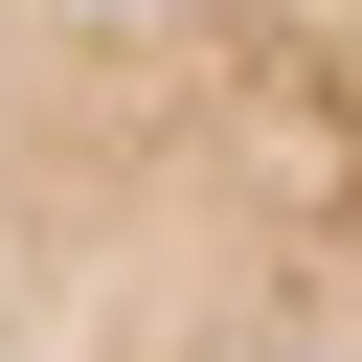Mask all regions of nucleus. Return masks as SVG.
Returning a JSON list of instances; mask_svg holds the SVG:
<instances>
[]
</instances>
